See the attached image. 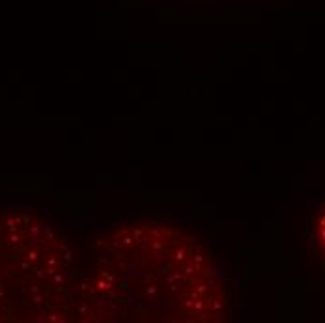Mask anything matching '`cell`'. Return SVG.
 Instances as JSON below:
<instances>
[{"mask_svg":"<svg viewBox=\"0 0 325 323\" xmlns=\"http://www.w3.org/2000/svg\"><path fill=\"white\" fill-rule=\"evenodd\" d=\"M314 245L318 247L319 254L325 258V207L319 211L314 224Z\"/></svg>","mask_w":325,"mask_h":323,"instance_id":"6da1fadb","label":"cell"}]
</instances>
